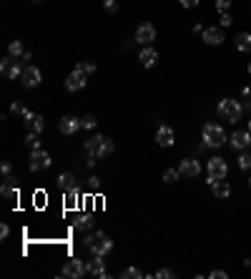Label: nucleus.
I'll list each match as a JSON object with an SVG mask.
<instances>
[{"label": "nucleus", "instance_id": "1", "mask_svg": "<svg viewBox=\"0 0 251 279\" xmlns=\"http://www.w3.org/2000/svg\"><path fill=\"white\" fill-rule=\"evenodd\" d=\"M86 153H88V158H106L113 153V141L108 136L96 134L86 141Z\"/></svg>", "mask_w": 251, "mask_h": 279}, {"label": "nucleus", "instance_id": "2", "mask_svg": "<svg viewBox=\"0 0 251 279\" xmlns=\"http://www.w3.org/2000/svg\"><path fill=\"white\" fill-rule=\"evenodd\" d=\"M83 244L93 252V257H106V254L113 252V242L108 239V234H103V231H96V234L86 236V239H83Z\"/></svg>", "mask_w": 251, "mask_h": 279}, {"label": "nucleus", "instance_id": "3", "mask_svg": "<svg viewBox=\"0 0 251 279\" xmlns=\"http://www.w3.org/2000/svg\"><path fill=\"white\" fill-rule=\"evenodd\" d=\"M219 116L224 118V121H231V124H236L239 118H241V113H244V106L239 103V101H234V98H224V101H219Z\"/></svg>", "mask_w": 251, "mask_h": 279}, {"label": "nucleus", "instance_id": "4", "mask_svg": "<svg viewBox=\"0 0 251 279\" xmlns=\"http://www.w3.org/2000/svg\"><path fill=\"white\" fill-rule=\"evenodd\" d=\"M201 139H203L206 146H211V148H219V146L226 143V134H224V129L216 126V124H206L203 131H201Z\"/></svg>", "mask_w": 251, "mask_h": 279}, {"label": "nucleus", "instance_id": "5", "mask_svg": "<svg viewBox=\"0 0 251 279\" xmlns=\"http://www.w3.org/2000/svg\"><path fill=\"white\" fill-rule=\"evenodd\" d=\"M25 70V63L20 58H13V56H5L3 61H0V73H3L5 78H10V81H15V78H20Z\"/></svg>", "mask_w": 251, "mask_h": 279}, {"label": "nucleus", "instance_id": "6", "mask_svg": "<svg viewBox=\"0 0 251 279\" xmlns=\"http://www.w3.org/2000/svg\"><path fill=\"white\" fill-rule=\"evenodd\" d=\"M86 83H88V73H83V70L75 66V70L68 73V78H65V91H70V93L83 91V88H86Z\"/></svg>", "mask_w": 251, "mask_h": 279}, {"label": "nucleus", "instance_id": "7", "mask_svg": "<svg viewBox=\"0 0 251 279\" xmlns=\"http://www.w3.org/2000/svg\"><path fill=\"white\" fill-rule=\"evenodd\" d=\"M206 171H208V181H216V179H226V174H229V166H226V161L224 158H211V161L206 164Z\"/></svg>", "mask_w": 251, "mask_h": 279}, {"label": "nucleus", "instance_id": "8", "mask_svg": "<svg viewBox=\"0 0 251 279\" xmlns=\"http://www.w3.org/2000/svg\"><path fill=\"white\" fill-rule=\"evenodd\" d=\"M28 166H30V171H46L51 166V153L43 151V148H35L30 153V164Z\"/></svg>", "mask_w": 251, "mask_h": 279}, {"label": "nucleus", "instance_id": "9", "mask_svg": "<svg viewBox=\"0 0 251 279\" xmlns=\"http://www.w3.org/2000/svg\"><path fill=\"white\" fill-rule=\"evenodd\" d=\"M61 274L68 277V279H80L83 274H86V262H80V259H68V262L63 264Z\"/></svg>", "mask_w": 251, "mask_h": 279}, {"label": "nucleus", "instance_id": "10", "mask_svg": "<svg viewBox=\"0 0 251 279\" xmlns=\"http://www.w3.org/2000/svg\"><path fill=\"white\" fill-rule=\"evenodd\" d=\"M40 81H43V73H40L35 66H25V70H23V75H20V83H23L25 88H38Z\"/></svg>", "mask_w": 251, "mask_h": 279}, {"label": "nucleus", "instance_id": "11", "mask_svg": "<svg viewBox=\"0 0 251 279\" xmlns=\"http://www.w3.org/2000/svg\"><path fill=\"white\" fill-rule=\"evenodd\" d=\"M153 41H156V25H151V23H141V25L136 28V43L148 46V43H153Z\"/></svg>", "mask_w": 251, "mask_h": 279}, {"label": "nucleus", "instance_id": "12", "mask_svg": "<svg viewBox=\"0 0 251 279\" xmlns=\"http://www.w3.org/2000/svg\"><path fill=\"white\" fill-rule=\"evenodd\" d=\"M80 129H83V126H80V118H75V116H63L61 124H58V131L65 134V136H73V134H78Z\"/></svg>", "mask_w": 251, "mask_h": 279}, {"label": "nucleus", "instance_id": "13", "mask_svg": "<svg viewBox=\"0 0 251 279\" xmlns=\"http://www.w3.org/2000/svg\"><path fill=\"white\" fill-rule=\"evenodd\" d=\"M174 141H176V134H174L171 126H158V131H156V143H158L161 148L174 146Z\"/></svg>", "mask_w": 251, "mask_h": 279}, {"label": "nucleus", "instance_id": "14", "mask_svg": "<svg viewBox=\"0 0 251 279\" xmlns=\"http://www.w3.org/2000/svg\"><path fill=\"white\" fill-rule=\"evenodd\" d=\"M179 174L186 176V179H196L201 174V164L196 161V158H184L181 166H179Z\"/></svg>", "mask_w": 251, "mask_h": 279}, {"label": "nucleus", "instance_id": "15", "mask_svg": "<svg viewBox=\"0 0 251 279\" xmlns=\"http://www.w3.org/2000/svg\"><path fill=\"white\" fill-rule=\"evenodd\" d=\"M25 129H28V134H43V129H46V121H43V116H38V113H28L25 116Z\"/></svg>", "mask_w": 251, "mask_h": 279}, {"label": "nucleus", "instance_id": "16", "mask_svg": "<svg viewBox=\"0 0 251 279\" xmlns=\"http://www.w3.org/2000/svg\"><path fill=\"white\" fill-rule=\"evenodd\" d=\"M251 146V131H234L231 136V148L234 151H246Z\"/></svg>", "mask_w": 251, "mask_h": 279}, {"label": "nucleus", "instance_id": "17", "mask_svg": "<svg viewBox=\"0 0 251 279\" xmlns=\"http://www.w3.org/2000/svg\"><path fill=\"white\" fill-rule=\"evenodd\" d=\"M0 194H3V199H10V202H15V199H18L20 189H18V184H15L13 176H5L3 186H0Z\"/></svg>", "mask_w": 251, "mask_h": 279}, {"label": "nucleus", "instance_id": "18", "mask_svg": "<svg viewBox=\"0 0 251 279\" xmlns=\"http://www.w3.org/2000/svg\"><path fill=\"white\" fill-rule=\"evenodd\" d=\"M201 35H203L206 46H221L224 43V30H219V28H206Z\"/></svg>", "mask_w": 251, "mask_h": 279}, {"label": "nucleus", "instance_id": "19", "mask_svg": "<svg viewBox=\"0 0 251 279\" xmlns=\"http://www.w3.org/2000/svg\"><path fill=\"white\" fill-rule=\"evenodd\" d=\"M86 274H91V277H108V272L103 267V257H93L91 262H86Z\"/></svg>", "mask_w": 251, "mask_h": 279}, {"label": "nucleus", "instance_id": "20", "mask_svg": "<svg viewBox=\"0 0 251 279\" xmlns=\"http://www.w3.org/2000/svg\"><path fill=\"white\" fill-rule=\"evenodd\" d=\"M208 186H211V191H214V196H219V199H226L229 194H231V186L224 181V179H216V181H208Z\"/></svg>", "mask_w": 251, "mask_h": 279}, {"label": "nucleus", "instance_id": "21", "mask_svg": "<svg viewBox=\"0 0 251 279\" xmlns=\"http://www.w3.org/2000/svg\"><path fill=\"white\" fill-rule=\"evenodd\" d=\"M138 61H141V66H143V68H153V66H156V61H158V53H156L153 48H143V51L138 53Z\"/></svg>", "mask_w": 251, "mask_h": 279}, {"label": "nucleus", "instance_id": "22", "mask_svg": "<svg viewBox=\"0 0 251 279\" xmlns=\"http://www.w3.org/2000/svg\"><path fill=\"white\" fill-rule=\"evenodd\" d=\"M236 51H241V53L251 51V33H239L236 35Z\"/></svg>", "mask_w": 251, "mask_h": 279}, {"label": "nucleus", "instance_id": "23", "mask_svg": "<svg viewBox=\"0 0 251 279\" xmlns=\"http://www.w3.org/2000/svg\"><path fill=\"white\" fill-rule=\"evenodd\" d=\"M58 184H61V189H63V191H68V189H75V176H73L70 171H63V174L58 176Z\"/></svg>", "mask_w": 251, "mask_h": 279}, {"label": "nucleus", "instance_id": "24", "mask_svg": "<svg viewBox=\"0 0 251 279\" xmlns=\"http://www.w3.org/2000/svg\"><path fill=\"white\" fill-rule=\"evenodd\" d=\"M75 229H78V231H91V229H93V219H91L88 214L78 216V219H75Z\"/></svg>", "mask_w": 251, "mask_h": 279}, {"label": "nucleus", "instance_id": "25", "mask_svg": "<svg viewBox=\"0 0 251 279\" xmlns=\"http://www.w3.org/2000/svg\"><path fill=\"white\" fill-rule=\"evenodd\" d=\"M23 53H25V48H23V43H20V41H10V43H8V56H13V58H23Z\"/></svg>", "mask_w": 251, "mask_h": 279}, {"label": "nucleus", "instance_id": "26", "mask_svg": "<svg viewBox=\"0 0 251 279\" xmlns=\"http://www.w3.org/2000/svg\"><path fill=\"white\" fill-rule=\"evenodd\" d=\"M78 207V189H68L65 191V209Z\"/></svg>", "mask_w": 251, "mask_h": 279}, {"label": "nucleus", "instance_id": "27", "mask_svg": "<svg viewBox=\"0 0 251 279\" xmlns=\"http://www.w3.org/2000/svg\"><path fill=\"white\" fill-rule=\"evenodd\" d=\"M121 277H123V279H138V277H143V274H141L136 267H128V269L121 272Z\"/></svg>", "mask_w": 251, "mask_h": 279}, {"label": "nucleus", "instance_id": "28", "mask_svg": "<svg viewBox=\"0 0 251 279\" xmlns=\"http://www.w3.org/2000/svg\"><path fill=\"white\" fill-rule=\"evenodd\" d=\"M239 166H241V169H251V153H249V151H241V156H239Z\"/></svg>", "mask_w": 251, "mask_h": 279}, {"label": "nucleus", "instance_id": "29", "mask_svg": "<svg viewBox=\"0 0 251 279\" xmlns=\"http://www.w3.org/2000/svg\"><path fill=\"white\" fill-rule=\"evenodd\" d=\"M96 124H98L96 116H83V118H80V126H83V129H96Z\"/></svg>", "mask_w": 251, "mask_h": 279}, {"label": "nucleus", "instance_id": "30", "mask_svg": "<svg viewBox=\"0 0 251 279\" xmlns=\"http://www.w3.org/2000/svg\"><path fill=\"white\" fill-rule=\"evenodd\" d=\"M78 68H80L83 73H96V63H93V61H80Z\"/></svg>", "mask_w": 251, "mask_h": 279}, {"label": "nucleus", "instance_id": "31", "mask_svg": "<svg viewBox=\"0 0 251 279\" xmlns=\"http://www.w3.org/2000/svg\"><path fill=\"white\" fill-rule=\"evenodd\" d=\"M25 143H28V148H30V151H35V148H40V141H38V134H28V139H25Z\"/></svg>", "mask_w": 251, "mask_h": 279}, {"label": "nucleus", "instance_id": "32", "mask_svg": "<svg viewBox=\"0 0 251 279\" xmlns=\"http://www.w3.org/2000/svg\"><path fill=\"white\" fill-rule=\"evenodd\" d=\"M179 176H181V174H179L176 169H169V171L163 174V181H166V184H174V181H176Z\"/></svg>", "mask_w": 251, "mask_h": 279}, {"label": "nucleus", "instance_id": "33", "mask_svg": "<svg viewBox=\"0 0 251 279\" xmlns=\"http://www.w3.org/2000/svg\"><path fill=\"white\" fill-rule=\"evenodd\" d=\"M174 277H176L174 269H158L156 272V279H174Z\"/></svg>", "mask_w": 251, "mask_h": 279}, {"label": "nucleus", "instance_id": "34", "mask_svg": "<svg viewBox=\"0 0 251 279\" xmlns=\"http://www.w3.org/2000/svg\"><path fill=\"white\" fill-rule=\"evenodd\" d=\"M231 3H234V0H216V10H219V13H229Z\"/></svg>", "mask_w": 251, "mask_h": 279}, {"label": "nucleus", "instance_id": "35", "mask_svg": "<svg viewBox=\"0 0 251 279\" xmlns=\"http://www.w3.org/2000/svg\"><path fill=\"white\" fill-rule=\"evenodd\" d=\"M10 111H13V113H20V116H23V118H25V116H28V113H30V111H28V108H25V106H23V103H18V101H15V103H13V106H10Z\"/></svg>", "mask_w": 251, "mask_h": 279}, {"label": "nucleus", "instance_id": "36", "mask_svg": "<svg viewBox=\"0 0 251 279\" xmlns=\"http://www.w3.org/2000/svg\"><path fill=\"white\" fill-rule=\"evenodd\" d=\"M103 8H106V13H116L118 3H116V0H103Z\"/></svg>", "mask_w": 251, "mask_h": 279}, {"label": "nucleus", "instance_id": "37", "mask_svg": "<svg viewBox=\"0 0 251 279\" xmlns=\"http://www.w3.org/2000/svg\"><path fill=\"white\" fill-rule=\"evenodd\" d=\"M88 186H91V191H98V186H101V179L91 176V179H88Z\"/></svg>", "mask_w": 251, "mask_h": 279}, {"label": "nucleus", "instance_id": "38", "mask_svg": "<svg viewBox=\"0 0 251 279\" xmlns=\"http://www.w3.org/2000/svg\"><path fill=\"white\" fill-rule=\"evenodd\" d=\"M179 3H181V8H196L198 0H179Z\"/></svg>", "mask_w": 251, "mask_h": 279}, {"label": "nucleus", "instance_id": "39", "mask_svg": "<svg viewBox=\"0 0 251 279\" xmlns=\"http://www.w3.org/2000/svg\"><path fill=\"white\" fill-rule=\"evenodd\" d=\"M8 234H10V226L8 224H0V239H8Z\"/></svg>", "mask_w": 251, "mask_h": 279}, {"label": "nucleus", "instance_id": "40", "mask_svg": "<svg viewBox=\"0 0 251 279\" xmlns=\"http://www.w3.org/2000/svg\"><path fill=\"white\" fill-rule=\"evenodd\" d=\"M231 20H234V18H231L229 13H221V20H219V23H221V25L226 28V25H231Z\"/></svg>", "mask_w": 251, "mask_h": 279}, {"label": "nucleus", "instance_id": "41", "mask_svg": "<svg viewBox=\"0 0 251 279\" xmlns=\"http://www.w3.org/2000/svg\"><path fill=\"white\" fill-rule=\"evenodd\" d=\"M226 277H229V274L221 272V269H214V272H211V279H226Z\"/></svg>", "mask_w": 251, "mask_h": 279}, {"label": "nucleus", "instance_id": "42", "mask_svg": "<svg viewBox=\"0 0 251 279\" xmlns=\"http://www.w3.org/2000/svg\"><path fill=\"white\" fill-rule=\"evenodd\" d=\"M10 171H13L10 161H3V176H10Z\"/></svg>", "mask_w": 251, "mask_h": 279}, {"label": "nucleus", "instance_id": "43", "mask_svg": "<svg viewBox=\"0 0 251 279\" xmlns=\"http://www.w3.org/2000/svg\"><path fill=\"white\" fill-rule=\"evenodd\" d=\"M20 61H23V63H25V66H28V61H33V53H30V51H25V53H23V58H20Z\"/></svg>", "mask_w": 251, "mask_h": 279}, {"label": "nucleus", "instance_id": "44", "mask_svg": "<svg viewBox=\"0 0 251 279\" xmlns=\"http://www.w3.org/2000/svg\"><path fill=\"white\" fill-rule=\"evenodd\" d=\"M249 73H251V63H249Z\"/></svg>", "mask_w": 251, "mask_h": 279}, {"label": "nucleus", "instance_id": "45", "mask_svg": "<svg viewBox=\"0 0 251 279\" xmlns=\"http://www.w3.org/2000/svg\"><path fill=\"white\" fill-rule=\"evenodd\" d=\"M249 189H251V179H249Z\"/></svg>", "mask_w": 251, "mask_h": 279}, {"label": "nucleus", "instance_id": "46", "mask_svg": "<svg viewBox=\"0 0 251 279\" xmlns=\"http://www.w3.org/2000/svg\"><path fill=\"white\" fill-rule=\"evenodd\" d=\"M249 131H251V121H249Z\"/></svg>", "mask_w": 251, "mask_h": 279}, {"label": "nucleus", "instance_id": "47", "mask_svg": "<svg viewBox=\"0 0 251 279\" xmlns=\"http://www.w3.org/2000/svg\"><path fill=\"white\" fill-rule=\"evenodd\" d=\"M35 3H40V0H35Z\"/></svg>", "mask_w": 251, "mask_h": 279}, {"label": "nucleus", "instance_id": "48", "mask_svg": "<svg viewBox=\"0 0 251 279\" xmlns=\"http://www.w3.org/2000/svg\"><path fill=\"white\" fill-rule=\"evenodd\" d=\"M249 91H251V88H249Z\"/></svg>", "mask_w": 251, "mask_h": 279}]
</instances>
